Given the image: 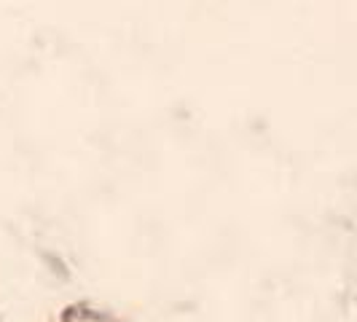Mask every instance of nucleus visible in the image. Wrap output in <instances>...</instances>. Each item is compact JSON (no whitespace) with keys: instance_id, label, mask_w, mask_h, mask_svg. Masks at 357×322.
<instances>
[]
</instances>
